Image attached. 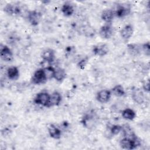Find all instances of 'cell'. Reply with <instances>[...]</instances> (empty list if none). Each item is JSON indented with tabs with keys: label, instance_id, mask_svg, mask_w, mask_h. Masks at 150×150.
<instances>
[{
	"label": "cell",
	"instance_id": "obj_1",
	"mask_svg": "<svg viewBox=\"0 0 150 150\" xmlns=\"http://www.w3.org/2000/svg\"><path fill=\"white\" fill-rule=\"evenodd\" d=\"M140 145L141 141L137 137L133 139L124 137L120 142V146L122 149L127 150L134 149Z\"/></svg>",
	"mask_w": 150,
	"mask_h": 150
},
{
	"label": "cell",
	"instance_id": "obj_2",
	"mask_svg": "<svg viewBox=\"0 0 150 150\" xmlns=\"http://www.w3.org/2000/svg\"><path fill=\"white\" fill-rule=\"evenodd\" d=\"M49 98L50 94L48 93L46 91H41L36 95L34 98V103L38 105L46 107Z\"/></svg>",
	"mask_w": 150,
	"mask_h": 150
},
{
	"label": "cell",
	"instance_id": "obj_3",
	"mask_svg": "<svg viewBox=\"0 0 150 150\" xmlns=\"http://www.w3.org/2000/svg\"><path fill=\"white\" fill-rule=\"evenodd\" d=\"M47 80L43 69H39L36 70L32 78V82L35 84H44Z\"/></svg>",
	"mask_w": 150,
	"mask_h": 150
},
{
	"label": "cell",
	"instance_id": "obj_4",
	"mask_svg": "<svg viewBox=\"0 0 150 150\" xmlns=\"http://www.w3.org/2000/svg\"><path fill=\"white\" fill-rule=\"evenodd\" d=\"M4 11L9 15L16 16L21 13L22 9L19 5L14 3H10L5 5Z\"/></svg>",
	"mask_w": 150,
	"mask_h": 150
},
{
	"label": "cell",
	"instance_id": "obj_5",
	"mask_svg": "<svg viewBox=\"0 0 150 150\" xmlns=\"http://www.w3.org/2000/svg\"><path fill=\"white\" fill-rule=\"evenodd\" d=\"M1 58L5 62H9L13 60V53L9 47L6 45H1L0 47Z\"/></svg>",
	"mask_w": 150,
	"mask_h": 150
},
{
	"label": "cell",
	"instance_id": "obj_6",
	"mask_svg": "<svg viewBox=\"0 0 150 150\" xmlns=\"http://www.w3.org/2000/svg\"><path fill=\"white\" fill-rule=\"evenodd\" d=\"M109 51L108 47L107 45L103 43H98L95 45L93 49V53L98 56H105Z\"/></svg>",
	"mask_w": 150,
	"mask_h": 150
},
{
	"label": "cell",
	"instance_id": "obj_7",
	"mask_svg": "<svg viewBox=\"0 0 150 150\" xmlns=\"http://www.w3.org/2000/svg\"><path fill=\"white\" fill-rule=\"evenodd\" d=\"M81 122L84 127L88 129H91L96 126V119L93 115L88 114L84 115Z\"/></svg>",
	"mask_w": 150,
	"mask_h": 150
},
{
	"label": "cell",
	"instance_id": "obj_8",
	"mask_svg": "<svg viewBox=\"0 0 150 150\" xmlns=\"http://www.w3.org/2000/svg\"><path fill=\"white\" fill-rule=\"evenodd\" d=\"M42 14L36 11H30L28 13V19L32 26H37L41 19Z\"/></svg>",
	"mask_w": 150,
	"mask_h": 150
},
{
	"label": "cell",
	"instance_id": "obj_9",
	"mask_svg": "<svg viewBox=\"0 0 150 150\" xmlns=\"http://www.w3.org/2000/svg\"><path fill=\"white\" fill-rule=\"evenodd\" d=\"M62 100V97L61 94L57 91H54L52 94L50 95L49 102L46 107L49 108L51 107L59 105L61 103Z\"/></svg>",
	"mask_w": 150,
	"mask_h": 150
},
{
	"label": "cell",
	"instance_id": "obj_10",
	"mask_svg": "<svg viewBox=\"0 0 150 150\" xmlns=\"http://www.w3.org/2000/svg\"><path fill=\"white\" fill-rule=\"evenodd\" d=\"M132 100L138 104H142L145 102V95L144 92L139 88L134 89L131 94Z\"/></svg>",
	"mask_w": 150,
	"mask_h": 150
},
{
	"label": "cell",
	"instance_id": "obj_11",
	"mask_svg": "<svg viewBox=\"0 0 150 150\" xmlns=\"http://www.w3.org/2000/svg\"><path fill=\"white\" fill-rule=\"evenodd\" d=\"M131 8L128 5H120L114 11L115 16L118 18H123L129 14Z\"/></svg>",
	"mask_w": 150,
	"mask_h": 150
},
{
	"label": "cell",
	"instance_id": "obj_12",
	"mask_svg": "<svg viewBox=\"0 0 150 150\" xmlns=\"http://www.w3.org/2000/svg\"><path fill=\"white\" fill-rule=\"evenodd\" d=\"M41 57L44 62L51 63L55 59V52L52 49H46L42 52Z\"/></svg>",
	"mask_w": 150,
	"mask_h": 150
},
{
	"label": "cell",
	"instance_id": "obj_13",
	"mask_svg": "<svg viewBox=\"0 0 150 150\" xmlns=\"http://www.w3.org/2000/svg\"><path fill=\"white\" fill-rule=\"evenodd\" d=\"M111 92L108 90H101L98 92L96 96L97 100L101 103H107L111 97Z\"/></svg>",
	"mask_w": 150,
	"mask_h": 150
},
{
	"label": "cell",
	"instance_id": "obj_14",
	"mask_svg": "<svg viewBox=\"0 0 150 150\" xmlns=\"http://www.w3.org/2000/svg\"><path fill=\"white\" fill-rule=\"evenodd\" d=\"M112 34L113 28L109 24L101 26L99 30V35L103 39H109L112 36Z\"/></svg>",
	"mask_w": 150,
	"mask_h": 150
},
{
	"label": "cell",
	"instance_id": "obj_15",
	"mask_svg": "<svg viewBox=\"0 0 150 150\" xmlns=\"http://www.w3.org/2000/svg\"><path fill=\"white\" fill-rule=\"evenodd\" d=\"M48 132L50 137L55 139H59L62 136L61 129L54 124H50L48 127Z\"/></svg>",
	"mask_w": 150,
	"mask_h": 150
},
{
	"label": "cell",
	"instance_id": "obj_16",
	"mask_svg": "<svg viewBox=\"0 0 150 150\" xmlns=\"http://www.w3.org/2000/svg\"><path fill=\"white\" fill-rule=\"evenodd\" d=\"M133 32L134 29L132 26L131 25H127L121 29L120 30V35L124 39L128 40L132 36Z\"/></svg>",
	"mask_w": 150,
	"mask_h": 150
},
{
	"label": "cell",
	"instance_id": "obj_17",
	"mask_svg": "<svg viewBox=\"0 0 150 150\" xmlns=\"http://www.w3.org/2000/svg\"><path fill=\"white\" fill-rule=\"evenodd\" d=\"M6 75L9 80H16L19 78V71L17 67L11 66L7 69Z\"/></svg>",
	"mask_w": 150,
	"mask_h": 150
},
{
	"label": "cell",
	"instance_id": "obj_18",
	"mask_svg": "<svg viewBox=\"0 0 150 150\" xmlns=\"http://www.w3.org/2000/svg\"><path fill=\"white\" fill-rule=\"evenodd\" d=\"M114 16V11L111 9H105L103 11L101 16L102 20L107 23H111Z\"/></svg>",
	"mask_w": 150,
	"mask_h": 150
},
{
	"label": "cell",
	"instance_id": "obj_19",
	"mask_svg": "<svg viewBox=\"0 0 150 150\" xmlns=\"http://www.w3.org/2000/svg\"><path fill=\"white\" fill-rule=\"evenodd\" d=\"M121 131L123 132L124 137L129 138L131 139H133L137 137V135L134 133L132 129L128 124H125L122 126V131Z\"/></svg>",
	"mask_w": 150,
	"mask_h": 150
},
{
	"label": "cell",
	"instance_id": "obj_20",
	"mask_svg": "<svg viewBox=\"0 0 150 150\" xmlns=\"http://www.w3.org/2000/svg\"><path fill=\"white\" fill-rule=\"evenodd\" d=\"M61 11L65 16L69 17L73 14L74 12V9L73 6L69 2H66L62 5L61 8Z\"/></svg>",
	"mask_w": 150,
	"mask_h": 150
},
{
	"label": "cell",
	"instance_id": "obj_21",
	"mask_svg": "<svg viewBox=\"0 0 150 150\" xmlns=\"http://www.w3.org/2000/svg\"><path fill=\"white\" fill-rule=\"evenodd\" d=\"M127 50L130 55L136 56L141 52V48L137 44L131 43L127 45Z\"/></svg>",
	"mask_w": 150,
	"mask_h": 150
},
{
	"label": "cell",
	"instance_id": "obj_22",
	"mask_svg": "<svg viewBox=\"0 0 150 150\" xmlns=\"http://www.w3.org/2000/svg\"><path fill=\"white\" fill-rule=\"evenodd\" d=\"M123 118L127 120H133L136 117L135 112L131 108H126L122 111L121 113Z\"/></svg>",
	"mask_w": 150,
	"mask_h": 150
},
{
	"label": "cell",
	"instance_id": "obj_23",
	"mask_svg": "<svg viewBox=\"0 0 150 150\" xmlns=\"http://www.w3.org/2000/svg\"><path fill=\"white\" fill-rule=\"evenodd\" d=\"M66 77V73L64 69L62 68H57L55 69L54 77L56 81L59 82H62L63 81Z\"/></svg>",
	"mask_w": 150,
	"mask_h": 150
},
{
	"label": "cell",
	"instance_id": "obj_24",
	"mask_svg": "<svg viewBox=\"0 0 150 150\" xmlns=\"http://www.w3.org/2000/svg\"><path fill=\"white\" fill-rule=\"evenodd\" d=\"M112 93L116 97H122L125 95V92L124 87L120 85V84H117L111 90Z\"/></svg>",
	"mask_w": 150,
	"mask_h": 150
},
{
	"label": "cell",
	"instance_id": "obj_25",
	"mask_svg": "<svg viewBox=\"0 0 150 150\" xmlns=\"http://www.w3.org/2000/svg\"><path fill=\"white\" fill-rule=\"evenodd\" d=\"M43 69L44 70V73L47 80H50L52 79H53L55 71L54 68H53L52 66H48L47 67H45Z\"/></svg>",
	"mask_w": 150,
	"mask_h": 150
},
{
	"label": "cell",
	"instance_id": "obj_26",
	"mask_svg": "<svg viewBox=\"0 0 150 150\" xmlns=\"http://www.w3.org/2000/svg\"><path fill=\"white\" fill-rule=\"evenodd\" d=\"M83 33L85 36L87 38H93L95 36L96 32V30L92 26L87 25L84 27Z\"/></svg>",
	"mask_w": 150,
	"mask_h": 150
},
{
	"label": "cell",
	"instance_id": "obj_27",
	"mask_svg": "<svg viewBox=\"0 0 150 150\" xmlns=\"http://www.w3.org/2000/svg\"><path fill=\"white\" fill-rule=\"evenodd\" d=\"M110 130L113 136L119 134L122 131V125L115 124L110 127Z\"/></svg>",
	"mask_w": 150,
	"mask_h": 150
},
{
	"label": "cell",
	"instance_id": "obj_28",
	"mask_svg": "<svg viewBox=\"0 0 150 150\" xmlns=\"http://www.w3.org/2000/svg\"><path fill=\"white\" fill-rule=\"evenodd\" d=\"M141 52L145 55L149 56L150 55V45L149 42H146L141 46Z\"/></svg>",
	"mask_w": 150,
	"mask_h": 150
},
{
	"label": "cell",
	"instance_id": "obj_29",
	"mask_svg": "<svg viewBox=\"0 0 150 150\" xmlns=\"http://www.w3.org/2000/svg\"><path fill=\"white\" fill-rule=\"evenodd\" d=\"M87 62H88L87 57L83 58V59H81L80 60H79V62L77 63V66L81 69H84L87 63Z\"/></svg>",
	"mask_w": 150,
	"mask_h": 150
},
{
	"label": "cell",
	"instance_id": "obj_30",
	"mask_svg": "<svg viewBox=\"0 0 150 150\" xmlns=\"http://www.w3.org/2000/svg\"><path fill=\"white\" fill-rule=\"evenodd\" d=\"M142 88L144 91L146 93H149L150 91V84H149V80H145L142 84Z\"/></svg>",
	"mask_w": 150,
	"mask_h": 150
},
{
	"label": "cell",
	"instance_id": "obj_31",
	"mask_svg": "<svg viewBox=\"0 0 150 150\" xmlns=\"http://www.w3.org/2000/svg\"><path fill=\"white\" fill-rule=\"evenodd\" d=\"M104 137L107 138V139H111L112 137H113L111 132V130H110V127H107V128L105 129V130L104 131Z\"/></svg>",
	"mask_w": 150,
	"mask_h": 150
},
{
	"label": "cell",
	"instance_id": "obj_32",
	"mask_svg": "<svg viewBox=\"0 0 150 150\" xmlns=\"http://www.w3.org/2000/svg\"><path fill=\"white\" fill-rule=\"evenodd\" d=\"M73 52H74V47H71V46H68L66 47L65 52L67 54L70 55Z\"/></svg>",
	"mask_w": 150,
	"mask_h": 150
}]
</instances>
